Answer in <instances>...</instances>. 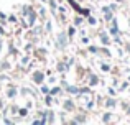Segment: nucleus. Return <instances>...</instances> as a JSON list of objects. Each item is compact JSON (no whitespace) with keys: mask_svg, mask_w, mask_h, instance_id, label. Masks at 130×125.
Instances as JSON below:
<instances>
[{"mask_svg":"<svg viewBox=\"0 0 130 125\" xmlns=\"http://www.w3.org/2000/svg\"><path fill=\"white\" fill-rule=\"evenodd\" d=\"M35 81H36V82H41V81H43V74L41 73H36L35 74Z\"/></svg>","mask_w":130,"mask_h":125,"instance_id":"f257e3e1","label":"nucleus"},{"mask_svg":"<svg viewBox=\"0 0 130 125\" xmlns=\"http://www.w3.org/2000/svg\"><path fill=\"white\" fill-rule=\"evenodd\" d=\"M64 107H66V109H73V102H69V100H68V102L64 104Z\"/></svg>","mask_w":130,"mask_h":125,"instance_id":"f03ea898","label":"nucleus"},{"mask_svg":"<svg viewBox=\"0 0 130 125\" xmlns=\"http://www.w3.org/2000/svg\"><path fill=\"white\" fill-rule=\"evenodd\" d=\"M119 2H120V0H119Z\"/></svg>","mask_w":130,"mask_h":125,"instance_id":"7ed1b4c3","label":"nucleus"}]
</instances>
